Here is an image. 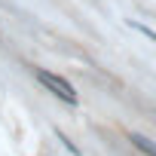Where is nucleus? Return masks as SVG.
<instances>
[{"mask_svg": "<svg viewBox=\"0 0 156 156\" xmlns=\"http://www.w3.org/2000/svg\"><path fill=\"white\" fill-rule=\"evenodd\" d=\"M34 76H37V80L55 95V98H61L64 104H76V92H73V86L67 83V80H61V76L58 73H49V70H43V67H34Z\"/></svg>", "mask_w": 156, "mask_h": 156, "instance_id": "1", "label": "nucleus"}, {"mask_svg": "<svg viewBox=\"0 0 156 156\" xmlns=\"http://www.w3.org/2000/svg\"><path fill=\"white\" fill-rule=\"evenodd\" d=\"M58 138H61V144H64V147H67V150H70L73 156H80V147H76V144H73V141H70V138H67L64 132H58Z\"/></svg>", "mask_w": 156, "mask_h": 156, "instance_id": "4", "label": "nucleus"}, {"mask_svg": "<svg viewBox=\"0 0 156 156\" xmlns=\"http://www.w3.org/2000/svg\"><path fill=\"white\" fill-rule=\"evenodd\" d=\"M129 28H132V31H138V34H144L147 40H153V43H156V31H150L147 25H141V22H129Z\"/></svg>", "mask_w": 156, "mask_h": 156, "instance_id": "3", "label": "nucleus"}, {"mask_svg": "<svg viewBox=\"0 0 156 156\" xmlns=\"http://www.w3.org/2000/svg\"><path fill=\"white\" fill-rule=\"evenodd\" d=\"M129 141H132V144H135V150H141L144 156H156V141L144 138L141 132H132V135H129Z\"/></svg>", "mask_w": 156, "mask_h": 156, "instance_id": "2", "label": "nucleus"}]
</instances>
